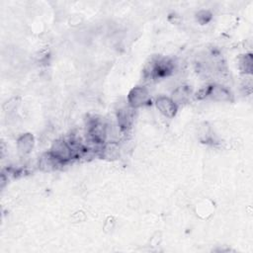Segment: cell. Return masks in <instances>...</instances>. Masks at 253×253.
I'll use <instances>...</instances> for the list:
<instances>
[{
  "label": "cell",
  "instance_id": "8992f818",
  "mask_svg": "<svg viewBox=\"0 0 253 253\" xmlns=\"http://www.w3.org/2000/svg\"><path fill=\"white\" fill-rule=\"evenodd\" d=\"M191 96V89L187 85H180L176 87L171 95V99L174 101V103L178 106L180 104L186 103Z\"/></svg>",
  "mask_w": 253,
  "mask_h": 253
},
{
  "label": "cell",
  "instance_id": "6da1fadb",
  "mask_svg": "<svg viewBox=\"0 0 253 253\" xmlns=\"http://www.w3.org/2000/svg\"><path fill=\"white\" fill-rule=\"evenodd\" d=\"M149 101L150 93L144 86H136L132 88L127 95V103L133 109L145 106L149 103Z\"/></svg>",
  "mask_w": 253,
  "mask_h": 253
},
{
  "label": "cell",
  "instance_id": "ba28073f",
  "mask_svg": "<svg viewBox=\"0 0 253 253\" xmlns=\"http://www.w3.org/2000/svg\"><path fill=\"white\" fill-rule=\"evenodd\" d=\"M252 55L251 53L244 54L239 58V69L244 74H251L252 71Z\"/></svg>",
  "mask_w": 253,
  "mask_h": 253
},
{
  "label": "cell",
  "instance_id": "9c48e42d",
  "mask_svg": "<svg viewBox=\"0 0 253 253\" xmlns=\"http://www.w3.org/2000/svg\"><path fill=\"white\" fill-rule=\"evenodd\" d=\"M211 16V13L209 11H205V10L204 11H200L199 14H198V20H199L200 23L205 24V23L210 21Z\"/></svg>",
  "mask_w": 253,
  "mask_h": 253
},
{
  "label": "cell",
  "instance_id": "3957f363",
  "mask_svg": "<svg viewBox=\"0 0 253 253\" xmlns=\"http://www.w3.org/2000/svg\"><path fill=\"white\" fill-rule=\"evenodd\" d=\"M155 106L162 116L169 119L176 115L178 109V106L174 103V101L171 98L165 96L158 97L155 101Z\"/></svg>",
  "mask_w": 253,
  "mask_h": 253
},
{
  "label": "cell",
  "instance_id": "5b68a950",
  "mask_svg": "<svg viewBox=\"0 0 253 253\" xmlns=\"http://www.w3.org/2000/svg\"><path fill=\"white\" fill-rule=\"evenodd\" d=\"M63 164L50 151L42 154L39 160V166L42 171H52Z\"/></svg>",
  "mask_w": 253,
  "mask_h": 253
},
{
  "label": "cell",
  "instance_id": "52a82bcc",
  "mask_svg": "<svg viewBox=\"0 0 253 253\" xmlns=\"http://www.w3.org/2000/svg\"><path fill=\"white\" fill-rule=\"evenodd\" d=\"M34 144V136L31 133H24L17 140V149L21 154H28L33 149Z\"/></svg>",
  "mask_w": 253,
  "mask_h": 253
},
{
  "label": "cell",
  "instance_id": "277c9868",
  "mask_svg": "<svg viewBox=\"0 0 253 253\" xmlns=\"http://www.w3.org/2000/svg\"><path fill=\"white\" fill-rule=\"evenodd\" d=\"M207 97H210L211 100L216 102H230L232 100V94L229 89L220 84L209 86Z\"/></svg>",
  "mask_w": 253,
  "mask_h": 253
},
{
  "label": "cell",
  "instance_id": "7a4b0ae2",
  "mask_svg": "<svg viewBox=\"0 0 253 253\" xmlns=\"http://www.w3.org/2000/svg\"><path fill=\"white\" fill-rule=\"evenodd\" d=\"M49 151L62 163L70 160L75 155L72 147L66 140L63 139L55 140L52 143Z\"/></svg>",
  "mask_w": 253,
  "mask_h": 253
}]
</instances>
